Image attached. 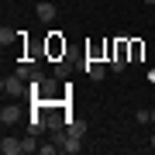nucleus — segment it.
Instances as JSON below:
<instances>
[{
  "label": "nucleus",
  "mask_w": 155,
  "mask_h": 155,
  "mask_svg": "<svg viewBox=\"0 0 155 155\" xmlns=\"http://www.w3.org/2000/svg\"><path fill=\"white\" fill-rule=\"evenodd\" d=\"M17 38V31H11V28H7V24H4V28H0V45H4V48H7V45H11Z\"/></svg>",
  "instance_id": "1a4fd4ad"
},
{
  "label": "nucleus",
  "mask_w": 155,
  "mask_h": 155,
  "mask_svg": "<svg viewBox=\"0 0 155 155\" xmlns=\"http://www.w3.org/2000/svg\"><path fill=\"white\" fill-rule=\"evenodd\" d=\"M0 90H4V97L17 100V97L24 93V90H28V86H24V79L17 76V72H14V76H4V79H0Z\"/></svg>",
  "instance_id": "f257e3e1"
},
{
  "label": "nucleus",
  "mask_w": 155,
  "mask_h": 155,
  "mask_svg": "<svg viewBox=\"0 0 155 155\" xmlns=\"http://www.w3.org/2000/svg\"><path fill=\"white\" fill-rule=\"evenodd\" d=\"M21 148H24V155H35V152H38L41 148V145H38V134H28V138H21Z\"/></svg>",
  "instance_id": "0eeeda50"
},
{
  "label": "nucleus",
  "mask_w": 155,
  "mask_h": 155,
  "mask_svg": "<svg viewBox=\"0 0 155 155\" xmlns=\"http://www.w3.org/2000/svg\"><path fill=\"white\" fill-rule=\"evenodd\" d=\"M134 121H138V124H152V110H138Z\"/></svg>",
  "instance_id": "9d476101"
},
{
  "label": "nucleus",
  "mask_w": 155,
  "mask_h": 155,
  "mask_svg": "<svg viewBox=\"0 0 155 155\" xmlns=\"http://www.w3.org/2000/svg\"><path fill=\"white\" fill-rule=\"evenodd\" d=\"M59 152V145L55 141H52V145H41V148H38V155H55Z\"/></svg>",
  "instance_id": "9b49d317"
},
{
  "label": "nucleus",
  "mask_w": 155,
  "mask_h": 155,
  "mask_svg": "<svg viewBox=\"0 0 155 155\" xmlns=\"http://www.w3.org/2000/svg\"><path fill=\"white\" fill-rule=\"evenodd\" d=\"M145 4H152V7H155V0H145Z\"/></svg>",
  "instance_id": "ddd939ff"
},
{
  "label": "nucleus",
  "mask_w": 155,
  "mask_h": 155,
  "mask_svg": "<svg viewBox=\"0 0 155 155\" xmlns=\"http://www.w3.org/2000/svg\"><path fill=\"white\" fill-rule=\"evenodd\" d=\"M66 131H69V134H76V138H83V134H86V121H69V124H66Z\"/></svg>",
  "instance_id": "6e6552de"
},
{
  "label": "nucleus",
  "mask_w": 155,
  "mask_h": 155,
  "mask_svg": "<svg viewBox=\"0 0 155 155\" xmlns=\"http://www.w3.org/2000/svg\"><path fill=\"white\" fill-rule=\"evenodd\" d=\"M35 14H38L41 21H52V17H55V4H48V0H41V4H35Z\"/></svg>",
  "instance_id": "39448f33"
},
{
  "label": "nucleus",
  "mask_w": 155,
  "mask_h": 155,
  "mask_svg": "<svg viewBox=\"0 0 155 155\" xmlns=\"http://www.w3.org/2000/svg\"><path fill=\"white\" fill-rule=\"evenodd\" d=\"M148 148H155V134H152V138H148Z\"/></svg>",
  "instance_id": "f8f14e48"
},
{
  "label": "nucleus",
  "mask_w": 155,
  "mask_h": 155,
  "mask_svg": "<svg viewBox=\"0 0 155 155\" xmlns=\"http://www.w3.org/2000/svg\"><path fill=\"white\" fill-rule=\"evenodd\" d=\"M17 121H21V107H17V104H4V107H0V124H4V127H11Z\"/></svg>",
  "instance_id": "f03ea898"
},
{
  "label": "nucleus",
  "mask_w": 155,
  "mask_h": 155,
  "mask_svg": "<svg viewBox=\"0 0 155 155\" xmlns=\"http://www.w3.org/2000/svg\"><path fill=\"white\" fill-rule=\"evenodd\" d=\"M17 76H21L24 83H31V79H41V72H38V66H28V62H24V66H17Z\"/></svg>",
  "instance_id": "423d86ee"
},
{
  "label": "nucleus",
  "mask_w": 155,
  "mask_h": 155,
  "mask_svg": "<svg viewBox=\"0 0 155 155\" xmlns=\"http://www.w3.org/2000/svg\"><path fill=\"white\" fill-rule=\"evenodd\" d=\"M0 152H4V155H21L24 148H21V141H17V138L4 134V138H0Z\"/></svg>",
  "instance_id": "7ed1b4c3"
},
{
  "label": "nucleus",
  "mask_w": 155,
  "mask_h": 155,
  "mask_svg": "<svg viewBox=\"0 0 155 155\" xmlns=\"http://www.w3.org/2000/svg\"><path fill=\"white\" fill-rule=\"evenodd\" d=\"M83 69H86V76H90V79H104V72H107V69H104V62H100V59H90V62H86Z\"/></svg>",
  "instance_id": "20e7f679"
},
{
  "label": "nucleus",
  "mask_w": 155,
  "mask_h": 155,
  "mask_svg": "<svg viewBox=\"0 0 155 155\" xmlns=\"http://www.w3.org/2000/svg\"><path fill=\"white\" fill-rule=\"evenodd\" d=\"M152 124H155V110H152Z\"/></svg>",
  "instance_id": "4468645a"
}]
</instances>
